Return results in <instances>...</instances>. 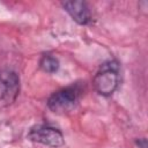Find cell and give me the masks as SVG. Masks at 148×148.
Instances as JSON below:
<instances>
[{
    "label": "cell",
    "mask_w": 148,
    "mask_h": 148,
    "mask_svg": "<svg viewBox=\"0 0 148 148\" xmlns=\"http://www.w3.org/2000/svg\"><path fill=\"white\" fill-rule=\"evenodd\" d=\"M119 83V66L116 61L103 64L92 80L95 90L102 96H110L114 92Z\"/></svg>",
    "instance_id": "1"
},
{
    "label": "cell",
    "mask_w": 148,
    "mask_h": 148,
    "mask_svg": "<svg viewBox=\"0 0 148 148\" xmlns=\"http://www.w3.org/2000/svg\"><path fill=\"white\" fill-rule=\"evenodd\" d=\"M79 97V88L76 86H69L53 92L47 99V106L52 112L64 114L75 108Z\"/></svg>",
    "instance_id": "2"
},
{
    "label": "cell",
    "mask_w": 148,
    "mask_h": 148,
    "mask_svg": "<svg viewBox=\"0 0 148 148\" xmlns=\"http://www.w3.org/2000/svg\"><path fill=\"white\" fill-rule=\"evenodd\" d=\"M20 92V77L10 69L0 71V109L13 104Z\"/></svg>",
    "instance_id": "3"
},
{
    "label": "cell",
    "mask_w": 148,
    "mask_h": 148,
    "mask_svg": "<svg viewBox=\"0 0 148 148\" xmlns=\"http://www.w3.org/2000/svg\"><path fill=\"white\" fill-rule=\"evenodd\" d=\"M28 139L30 141L42 143V145L53 147V148H57L64 145L62 133L58 128L46 126V125L34 126L28 133Z\"/></svg>",
    "instance_id": "4"
},
{
    "label": "cell",
    "mask_w": 148,
    "mask_h": 148,
    "mask_svg": "<svg viewBox=\"0 0 148 148\" xmlns=\"http://www.w3.org/2000/svg\"><path fill=\"white\" fill-rule=\"evenodd\" d=\"M65 10L71 15V17L79 24H88L91 20L90 10L84 1L72 0L62 2Z\"/></svg>",
    "instance_id": "5"
},
{
    "label": "cell",
    "mask_w": 148,
    "mask_h": 148,
    "mask_svg": "<svg viewBox=\"0 0 148 148\" xmlns=\"http://www.w3.org/2000/svg\"><path fill=\"white\" fill-rule=\"evenodd\" d=\"M39 66L46 73H54L59 68V61L56 57L46 54V56L42 57V59L39 61Z\"/></svg>",
    "instance_id": "6"
}]
</instances>
